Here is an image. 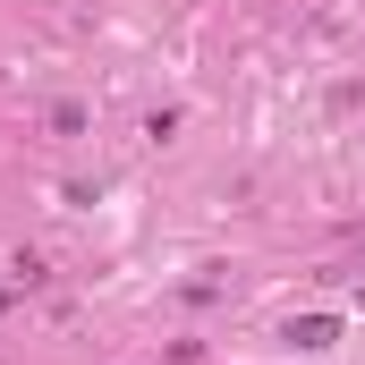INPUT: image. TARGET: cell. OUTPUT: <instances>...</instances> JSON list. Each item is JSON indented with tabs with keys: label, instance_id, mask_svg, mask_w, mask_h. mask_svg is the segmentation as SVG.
Here are the masks:
<instances>
[{
	"label": "cell",
	"instance_id": "6da1fadb",
	"mask_svg": "<svg viewBox=\"0 0 365 365\" xmlns=\"http://www.w3.org/2000/svg\"><path fill=\"white\" fill-rule=\"evenodd\" d=\"M289 340H297V349H331V340H340V314H297Z\"/></svg>",
	"mask_w": 365,
	"mask_h": 365
}]
</instances>
